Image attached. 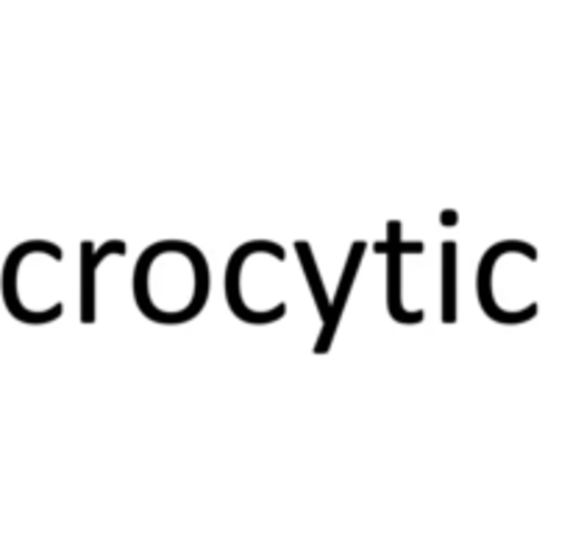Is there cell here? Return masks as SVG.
<instances>
[{
  "mask_svg": "<svg viewBox=\"0 0 570 535\" xmlns=\"http://www.w3.org/2000/svg\"><path fill=\"white\" fill-rule=\"evenodd\" d=\"M376 251L387 254V312L393 321L406 323H421L423 321V310H406L401 304V262H404V254H423V243H404L401 240V223L390 221L387 223V240L376 245Z\"/></svg>",
  "mask_w": 570,
  "mask_h": 535,
  "instance_id": "6da1fadb",
  "label": "cell"
},
{
  "mask_svg": "<svg viewBox=\"0 0 570 535\" xmlns=\"http://www.w3.org/2000/svg\"><path fill=\"white\" fill-rule=\"evenodd\" d=\"M365 249L367 245L362 243V240H356V243L351 245L348 260H345V268H343V276H340V284H337V293H334V299H332V318H328V321L321 327V338H317V343H315V354H326V351L332 349L334 334H337L340 321H343V312H345V307H348L351 290H354L356 276H360Z\"/></svg>",
  "mask_w": 570,
  "mask_h": 535,
  "instance_id": "7a4b0ae2",
  "label": "cell"
},
{
  "mask_svg": "<svg viewBox=\"0 0 570 535\" xmlns=\"http://www.w3.org/2000/svg\"><path fill=\"white\" fill-rule=\"evenodd\" d=\"M109 254H126L122 240H106L100 249L92 243H81V321H95V273Z\"/></svg>",
  "mask_w": 570,
  "mask_h": 535,
  "instance_id": "3957f363",
  "label": "cell"
},
{
  "mask_svg": "<svg viewBox=\"0 0 570 535\" xmlns=\"http://www.w3.org/2000/svg\"><path fill=\"white\" fill-rule=\"evenodd\" d=\"M295 254H298L301 268H304L306 282H309L312 299H315L317 310H321V321L326 323L328 318H332V301H328L326 288H323V276H321V271H317V262H315V254H312V245L306 243V240H298V243H295Z\"/></svg>",
  "mask_w": 570,
  "mask_h": 535,
  "instance_id": "277c9868",
  "label": "cell"
},
{
  "mask_svg": "<svg viewBox=\"0 0 570 535\" xmlns=\"http://www.w3.org/2000/svg\"><path fill=\"white\" fill-rule=\"evenodd\" d=\"M440 260H443V273H440V282H443V295H440V318L445 323L456 321V243H443L440 249Z\"/></svg>",
  "mask_w": 570,
  "mask_h": 535,
  "instance_id": "5b68a950",
  "label": "cell"
},
{
  "mask_svg": "<svg viewBox=\"0 0 570 535\" xmlns=\"http://www.w3.org/2000/svg\"><path fill=\"white\" fill-rule=\"evenodd\" d=\"M440 221H449L445 226H456V212H445V215H440Z\"/></svg>",
  "mask_w": 570,
  "mask_h": 535,
  "instance_id": "8992f818",
  "label": "cell"
}]
</instances>
